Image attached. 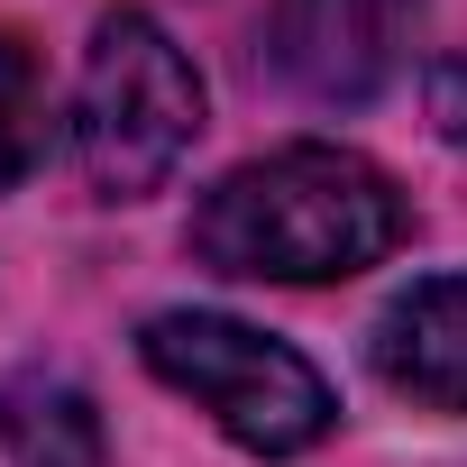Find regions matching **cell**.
Listing matches in <instances>:
<instances>
[{
  "instance_id": "277c9868",
  "label": "cell",
  "mask_w": 467,
  "mask_h": 467,
  "mask_svg": "<svg viewBox=\"0 0 467 467\" xmlns=\"http://www.w3.org/2000/svg\"><path fill=\"white\" fill-rule=\"evenodd\" d=\"M412 28H421V0H275L266 56L303 101L358 110L403 74Z\"/></svg>"
},
{
  "instance_id": "52a82bcc",
  "label": "cell",
  "mask_w": 467,
  "mask_h": 467,
  "mask_svg": "<svg viewBox=\"0 0 467 467\" xmlns=\"http://www.w3.org/2000/svg\"><path fill=\"white\" fill-rule=\"evenodd\" d=\"M47 156V74L28 56V37L0 28V192Z\"/></svg>"
},
{
  "instance_id": "5b68a950",
  "label": "cell",
  "mask_w": 467,
  "mask_h": 467,
  "mask_svg": "<svg viewBox=\"0 0 467 467\" xmlns=\"http://www.w3.org/2000/svg\"><path fill=\"white\" fill-rule=\"evenodd\" d=\"M376 376L403 403L467 412V275H431L385 303L376 321Z\"/></svg>"
},
{
  "instance_id": "3957f363",
  "label": "cell",
  "mask_w": 467,
  "mask_h": 467,
  "mask_svg": "<svg viewBox=\"0 0 467 467\" xmlns=\"http://www.w3.org/2000/svg\"><path fill=\"white\" fill-rule=\"evenodd\" d=\"M138 348H147V367L174 394H192L229 440L257 449V458H294V449L330 440V421H339L330 385L285 339L229 321V312H156Z\"/></svg>"
},
{
  "instance_id": "6da1fadb",
  "label": "cell",
  "mask_w": 467,
  "mask_h": 467,
  "mask_svg": "<svg viewBox=\"0 0 467 467\" xmlns=\"http://www.w3.org/2000/svg\"><path fill=\"white\" fill-rule=\"evenodd\" d=\"M403 248V192L358 147H275L220 174L192 211V257L248 285H339Z\"/></svg>"
},
{
  "instance_id": "ba28073f",
  "label": "cell",
  "mask_w": 467,
  "mask_h": 467,
  "mask_svg": "<svg viewBox=\"0 0 467 467\" xmlns=\"http://www.w3.org/2000/svg\"><path fill=\"white\" fill-rule=\"evenodd\" d=\"M421 101H431V129H440L449 147H467V47L431 65V83H421Z\"/></svg>"
},
{
  "instance_id": "8992f818",
  "label": "cell",
  "mask_w": 467,
  "mask_h": 467,
  "mask_svg": "<svg viewBox=\"0 0 467 467\" xmlns=\"http://www.w3.org/2000/svg\"><path fill=\"white\" fill-rule=\"evenodd\" d=\"M0 449H10V467H101L110 458L92 394L65 385V376H10L0 385Z\"/></svg>"
},
{
  "instance_id": "7a4b0ae2",
  "label": "cell",
  "mask_w": 467,
  "mask_h": 467,
  "mask_svg": "<svg viewBox=\"0 0 467 467\" xmlns=\"http://www.w3.org/2000/svg\"><path fill=\"white\" fill-rule=\"evenodd\" d=\"M202 129V74L147 10H101L74 83V165L101 202L156 192Z\"/></svg>"
}]
</instances>
